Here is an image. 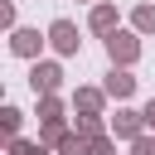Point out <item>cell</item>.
Segmentation results:
<instances>
[{
	"label": "cell",
	"mask_w": 155,
	"mask_h": 155,
	"mask_svg": "<svg viewBox=\"0 0 155 155\" xmlns=\"http://www.w3.org/2000/svg\"><path fill=\"white\" fill-rule=\"evenodd\" d=\"M102 87H107V97H111L116 107H126V102L136 97V73H131V68H111Z\"/></svg>",
	"instance_id": "cell-8"
},
{
	"label": "cell",
	"mask_w": 155,
	"mask_h": 155,
	"mask_svg": "<svg viewBox=\"0 0 155 155\" xmlns=\"http://www.w3.org/2000/svg\"><path fill=\"white\" fill-rule=\"evenodd\" d=\"M29 92H34V97L63 92V63H58V58H39V63H29Z\"/></svg>",
	"instance_id": "cell-3"
},
{
	"label": "cell",
	"mask_w": 155,
	"mask_h": 155,
	"mask_svg": "<svg viewBox=\"0 0 155 155\" xmlns=\"http://www.w3.org/2000/svg\"><path fill=\"white\" fill-rule=\"evenodd\" d=\"M44 34H48V48H53L58 58H78V53H82V34H78L73 19H53Z\"/></svg>",
	"instance_id": "cell-4"
},
{
	"label": "cell",
	"mask_w": 155,
	"mask_h": 155,
	"mask_svg": "<svg viewBox=\"0 0 155 155\" xmlns=\"http://www.w3.org/2000/svg\"><path fill=\"white\" fill-rule=\"evenodd\" d=\"M131 155H155V136H150V131H145V136H140V140H131Z\"/></svg>",
	"instance_id": "cell-15"
},
{
	"label": "cell",
	"mask_w": 155,
	"mask_h": 155,
	"mask_svg": "<svg viewBox=\"0 0 155 155\" xmlns=\"http://www.w3.org/2000/svg\"><path fill=\"white\" fill-rule=\"evenodd\" d=\"M53 150H58V155H87V136H78V131L68 126V131L58 136V145H53Z\"/></svg>",
	"instance_id": "cell-13"
},
{
	"label": "cell",
	"mask_w": 155,
	"mask_h": 155,
	"mask_svg": "<svg viewBox=\"0 0 155 155\" xmlns=\"http://www.w3.org/2000/svg\"><path fill=\"white\" fill-rule=\"evenodd\" d=\"M102 48H107V63H111V68H136V63H140V34H136V29L107 34Z\"/></svg>",
	"instance_id": "cell-2"
},
{
	"label": "cell",
	"mask_w": 155,
	"mask_h": 155,
	"mask_svg": "<svg viewBox=\"0 0 155 155\" xmlns=\"http://www.w3.org/2000/svg\"><path fill=\"white\" fill-rule=\"evenodd\" d=\"M107 87H78L73 92V111L78 116H107Z\"/></svg>",
	"instance_id": "cell-9"
},
{
	"label": "cell",
	"mask_w": 155,
	"mask_h": 155,
	"mask_svg": "<svg viewBox=\"0 0 155 155\" xmlns=\"http://www.w3.org/2000/svg\"><path fill=\"white\" fill-rule=\"evenodd\" d=\"M0 126H5V140H15L19 126H24V111H19L15 102H5V107H0Z\"/></svg>",
	"instance_id": "cell-12"
},
{
	"label": "cell",
	"mask_w": 155,
	"mask_h": 155,
	"mask_svg": "<svg viewBox=\"0 0 155 155\" xmlns=\"http://www.w3.org/2000/svg\"><path fill=\"white\" fill-rule=\"evenodd\" d=\"M34 116H39V140H44V145H58V136L68 131V102H63L58 92L34 97Z\"/></svg>",
	"instance_id": "cell-1"
},
{
	"label": "cell",
	"mask_w": 155,
	"mask_h": 155,
	"mask_svg": "<svg viewBox=\"0 0 155 155\" xmlns=\"http://www.w3.org/2000/svg\"><path fill=\"white\" fill-rule=\"evenodd\" d=\"M140 111H145V131H150V136H155V97H150V102H145V107H140Z\"/></svg>",
	"instance_id": "cell-17"
},
{
	"label": "cell",
	"mask_w": 155,
	"mask_h": 155,
	"mask_svg": "<svg viewBox=\"0 0 155 155\" xmlns=\"http://www.w3.org/2000/svg\"><path fill=\"white\" fill-rule=\"evenodd\" d=\"M126 29H136L140 39H145V34H155V0H140V5H131V15H126Z\"/></svg>",
	"instance_id": "cell-10"
},
{
	"label": "cell",
	"mask_w": 155,
	"mask_h": 155,
	"mask_svg": "<svg viewBox=\"0 0 155 155\" xmlns=\"http://www.w3.org/2000/svg\"><path fill=\"white\" fill-rule=\"evenodd\" d=\"M87 155H116V136H97V140H87Z\"/></svg>",
	"instance_id": "cell-14"
},
{
	"label": "cell",
	"mask_w": 155,
	"mask_h": 155,
	"mask_svg": "<svg viewBox=\"0 0 155 155\" xmlns=\"http://www.w3.org/2000/svg\"><path fill=\"white\" fill-rule=\"evenodd\" d=\"M0 24H5V29H19V24H15V0L0 5Z\"/></svg>",
	"instance_id": "cell-16"
},
{
	"label": "cell",
	"mask_w": 155,
	"mask_h": 155,
	"mask_svg": "<svg viewBox=\"0 0 155 155\" xmlns=\"http://www.w3.org/2000/svg\"><path fill=\"white\" fill-rule=\"evenodd\" d=\"M87 29H92L97 39L116 34V29H121V10H116L111 0H97V5H87Z\"/></svg>",
	"instance_id": "cell-6"
},
{
	"label": "cell",
	"mask_w": 155,
	"mask_h": 155,
	"mask_svg": "<svg viewBox=\"0 0 155 155\" xmlns=\"http://www.w3.org/2000/svg\"><path fill=\"white\" fill-rule=\"evenodd\" d=\"M107 131L131 145V140L145 136V111H140V107H116V116H107Z\"/></svg>",
	"instance_id": "cell-5"
},
{
	"label": "cell",
	"mask_w": 155,
	"mask_h": 155,
	"mask_svg": "<svg viewBox=\"0 0 155 155\" xmlns=\"http://www.w3.org/2000/svg\"><path fill=\"white\" fill-rule=\"evenodd\" d=\"M78 5H97V0H78Z\"/></svg>",
	"instance_id": "cell-18"
},
{
	"label": "cell",
	"mask_w": 155,
	"mask_h": 155,
	"mask_svg": "<svg viewBox=\"0 0 155 155\" xmlns=\"http://www.w3.org/2000/svg\"><path fill=\"white\" fill-rule=\"evenodd\" d=\"M44 44H48V34H39V29H10V53H15V58H29V63H39Z\"/></svg>",
	"instance_id": "cell-7"
},
{
	"label": "cell",
	"mask_w": 155,
	"mask_h": 155,
	"mask_svg": "<svg viewBox=\"0 0 155 155\" xmlns=\"http://www.w3.org/2000/svg\"><path fill=\"white\" fill-rule=\"evenodd\" d=\"M5 150H10V155H58L53 145H44V140H24V136L5 140Z\"/></svg>",
	"instance_id": "cell-11"
}]
</instances>
